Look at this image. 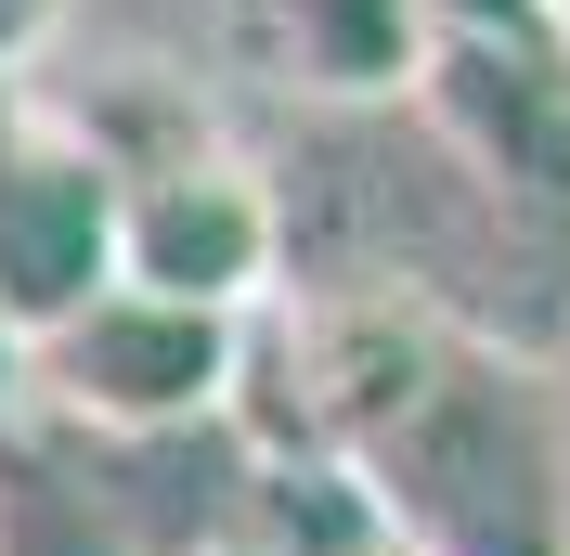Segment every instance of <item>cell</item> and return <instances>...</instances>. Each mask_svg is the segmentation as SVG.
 <instances>
[{
  "instance_id": "1",
  "label": "cell",
  "mask_w": 570,
  "mask_h": 556,
  "mask_svg": "<svg viewBox=\"0 0 570 556\" xmlns=\"http://www.w3.org/2000/svg\"><path fill=\"white\" fill-rule=\"evenodd\" d=\"M247 466H337L428 556H570V440L532 349L415 285H285L234 363Z\"/></svg>"
},
{
  "instance_id": "2",
  "label": "cell",
  "mask_w": 570,
  "mask_h": 556,
  "mask_svg": "<svg viewBox=\"0 0 570 556\" xmlns=\"http://www.w3.org/2000/svg\"><path fill=\"white\" fill-rule=\"evenodd\" d=\"M117 169L105 208V285L169 298V311H220L259 324L298 272L285 246V181L259 169L247 142H220L195 105H156V130H91Z\"/></svg>"
},
{
  "instance_id": "3",
  "label": "cell",
  "mask_w": 570,
  "mask_h": 556,
  "mask_svg": "<svg viewBox=\"0 0 570 556\" xmlns=\"http://www.w3.org/2000/svg\"><path fill=\"white\" fill-rule=\"evenodd\" d=\"M234 363H247V324L91 285L66 324L27 337V401L52 427H78V440L142 453V440H195V427L234 415Z\"/></svg>"
},
{
  "instance_id": "4",
  "label": "cell",
  "mask_w": 570,
  "mask_h": 556,
  "mask_svg": "<svg viewBox=\"0 0 570 556\" xmlns=\"http://www.w3.org/2000/svg\"><path fill=\"white\" fill-rule=\"evenodd\" d=\"M105 208L117 169L78 130V105L39 66H0V311H13V337L66 324L105 285Z\"/></svg>"
},
{
  "instance_id": "5",
  "label": "cell",
  "mask_w": 570,
  "mask_h": 556,
  "mask_svg": "<svg viewBox=\"0 0 570 556\" xmlns=\"http://www.w3.org/2000/svg\"><path fill=\"white\" fill-rule=\"evenodd\" d=\"M234 39L298 105H402L428 0H234Z\"/></svg>"
},
{
  "instance_id": "6",
  "label": "cell",
  "mask_w": 570,
  "mask_h": 556,
  "mask_svg": "<svg viewBox=\"0 0 570 556\" xmlns=\"http://www.w3.org/2000/svg\"><path fill=\"white\" fill-rule=\"evenodd\" d=\"M52 27H66V0H0V66H39Z\"/></svg>"
},
{
  "instance_id": "7",
  "label": "cell",
  "mask_w": 570,
  "mask_h": 556,
  "mask_svg": "<svg viewBox=\"0 0 570 556\" xmlns=\"http://www.w3.org/2000/svg\"><path fill=\"white\" fill-rule=\"evenodd\" d=\"M27 415V337H13V311H0V427Z\"/></svg>"
},
{
  "instance_id": "8",
  "label": "cell",
  "mask_w": 570,
  "mask_h": 556,
  "mask_svg": "<svg viewBox=\"0 0 570 556\" xmlns=\"http://www.w3.org/2000/svg\"><path fill=\"white\" fill-rule=\"evenodd\" d=\"M544 388H558V427H570V311L544 324Z\"/></svg>"
},
{
  "instance_id": "9",
  "label": "cell",
  "mask_w": 570,
  "mask_h": 556,
  "mask_svg": "<svg viewBox=\"0 0 570 556\" xmlns=\"http://www.w3.org/2000/svg\"><path fill=\"white\" fill-rule=\"evenodd\" d=\"M169 556H273V544H247V530H195V544H169Z\"/></svg>"
},
{
  "instance_id": "10",
  "label": "cell",
  "mask_w": 570,
  "mask_h": 556,
  "mask_svg": "<svg viewBox=\"0 0 570 556\" xmlns=\"http://www.w3.org/2000/svg\"><path fill=\"white\" fill-rule=\"evenodd\" d=\"M532 27H544V39H558V52H570V0H532Z\"/></svg>"
},
{
  "instance_id": "11",
  "label": "cell",
  "mask_w": 570,
  "mask_h": 556,
  "mask_svg": "<svg viewBox=\"0 0 570 556\" xmlns=\"http://www.w3.org/2000/svg\"><path fill=\"white\" fill-rule=\"evenodd\" d=\"M351 556H428V544H402V530H363V544Z\"/></svg>"
},
{
  "instance_id": "12",
  "label": "cell",
  "mask_w": 570,
  "mask_h": 556,
  "mask_svg": "<svg viewBox=\"0 0 570 556\" xmlns=\"http://www.w3.org/2000/svg\"><path fill=\"white\" fill-rule=\"evenodd\" d=\"M428 13H454V0H428Z\"/></svg>"
},
{
  "instance_id": "13",
  "label": "cell",
  "mask_w": 570,
  "mask_h": 556,
  "mask_svg": "<svg viewBox=\"0 0 570 556\" xmlns=\"http://www.w3.org/2000/svg\"><path fill=\"white\" fill-rule=\"evenodd\" d=\"M0 479H13V466H0Z\"/></svg>"
}]
</instances>
